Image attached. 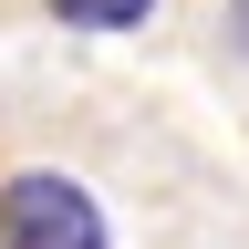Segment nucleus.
<instances>
[{
    "mask_svg": "<svg viewBox=\"0 0 249 249\" xmlns=\"http://www.w3.org/2000/svg\"><path fill=\"white\" fill-rule=\"evenodd\" d=\"M0 249H114V239H104V208H93L73 177L21 166L0 187Z\"/></svg>",
    "mask_w": 249,
    "mask_h": 249,
    "instance_id": "nucleus-1",
    "label": "nucleus"
},
{
    "mask_svg": "<svg viewBox=\"0 0 249 249\" xmlns=\"http://www.w3.org/2000/svg\"><path fill=\"white\" fill-rule=\"evenodd\" d=\"M52 11L73 21V31H135V21L156 11V0H52Z\"/></svg>",
    "mask_w": 249,
    "mask_h": 249,
    "instance_id": "nucleus-2",
    "label": "nucleus"
},
{
    "mask_svg": "<svg viewBox=\"0 0 249 249\" xmlns=\"http://www.w3.org/2000/svg\"><path fill=\"white\" fill-rule=\"evenodd\" d=\"M229 31H239V42H249V0H229Z\"/></svg>",
    "mask_w": 249,
    "mask_h": 249,
    "instance_id": "nucleus-3",
    "label": "nucleus"
}]
</instances>
